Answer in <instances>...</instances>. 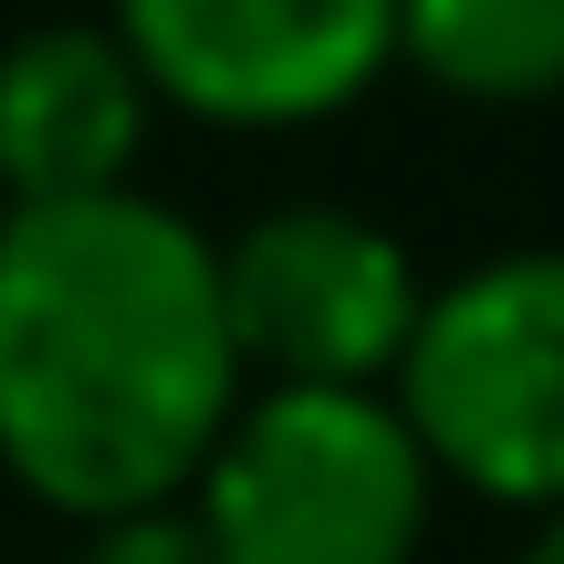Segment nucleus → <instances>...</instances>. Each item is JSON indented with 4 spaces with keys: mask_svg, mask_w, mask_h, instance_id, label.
Returning <instances> with one entry per match:
<instances>
[{
    "mask_svg": "<svg viewBox=\"0 0 564 564\" xmlns=\"http://www.w3.org/2000/svg\"><path fill=\"white\" fill-rule=\"evenodd\" d=\"M398 53L460 105L564 95V0H398Z\"/></svg>",
    "mask_w": 564,
    "mask_h": 564,
    "instance_id": "7",
    "label": "nucleus"
},
{
    "mask_svg": "<svg viewBox=\"0 0 564 564\" xmlns=\"http://www.w3.org/2000/svg\"><path fill=\"white\" fill-rule=\"evenodd\" d=\"M220 293L262 387H377L408 366L429 314L408 241L335 199L262 209L241 241H220Z\"/></svg>",
    "mask_w": 564,
    "mask_h": 564,
    "instance_id": "4",
    "label": "nucleus"
},
{
    "mask_svg": "<svg viewBox=\"0 0 564 564\" xmlns=\"http://www.w3.org/2000/svg\"><path fill=\"white\" fill-rule=\"evenodd\" d=\"M0 220H11V199H0Z\"/></svg>",
    "mask_w": 564,
    "mask_h": 564,
    "instance_id": "10",
    "label": "nucleus"
},
{
    "mask_svg": "<svg viewBox=\"0 0 564 564\" xmlns=\"http://www.w3.org/2000/svg\"><path fill=\"white\" fill-rule=\"evenodd\" d=\"M398 408L440 481L512 512H564V251H502L429 293Z\"/></svg>",
    "mask_w": 564,
    "mask_h": 564,
    "instance_id": "3",
    "label": "nucleus"
},
{
    "mask_svg": "<svg viewBox=\"0 0 564 564\" xmlns=\"http://www.w3.org/2000/svg\"><path fill=\"white\" fill-rule=\"evenodd\" d=\"M440 460L377 387H262L199 470V523L230 564H408Z\"/></svg>",
    "mask_w": 564,
    "mask_h": 564,
    "instance_id": "2",
    "label": "nucleus"
},
{
    "mask_svg": "<svg viewBox=\"0 0 564 564\" xmlns=\"http://www.w3.org/2000/svg\"><path fill=\"white\" fill-rule=\"evenodd\" d=\"M116 42L199 126H324L398 63V0H116Z\"/></svg>",
    "mask_w": 564,
    "mask_h": 564,
    "instance_id": "5",
    "label": "nucleus"
},
{
    "mask_svg": "<svg viewBox=\"0 0 564 564\" xmlns=\"http://www.w3.org/2000/svg\"><path fill=\"white\" fill-rule=\"evenodd\" d=\"M512 564H564V512H544V523H533V544L512 554Z\"/></svg>",
    "mask_w": 564,
    "mask_h": 564,
    "instance_id": "9",
    "label": "nucleus"
},
{
    "mask_svg": "<svg viewBox=\"0 0 564 564\" xmlns=\"http://www.w3.org/2000/svg\"><path fill=\"white\" fill-rule=\"evenodd\" d=\"M220 241L147 188L0 220V470L53 512L126 523L188 502L241 419Z\"/></svg>",
    "mask_w": 564,
    "mask_h": 564,
    "instance_id": "1",
    "label": "nucleus"
},
{
    "mask_svg": "<svg viewBox=\"0 0 564 564\" xmlns=\"http://www.w3.org/2000/svg\"><path fill=\"white\" fill-rule=\"evenodd\" d=\"M84 564H230V554L199 523V502H158V512H126V523H95Z\"/></svg>",
    "mask_w": 564,
    "mask_h": 564,
    "instance_id": "8",
    "label": "nucleus"
},
{
    "mask_svg": "<svg viewBox=\"0 0 564 564\" xmlns=\"http://www.w3.org/2000/svg\"><path fill=\"white\" fill-rule=\"evenodd\" d=\"M158 84L116 42V21H42L0 53V199L74 209L137 188Z\"/></svg>",
    "mask_w": 564,
    "mask_h": 564,
    "instance_id": "6",
    "label": "nucleus"
}]
</instances>
